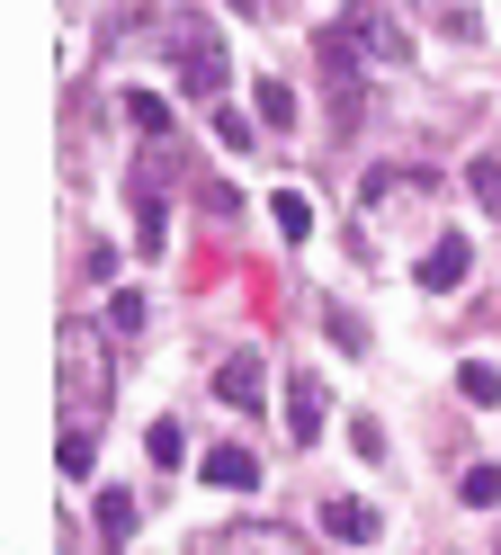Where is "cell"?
Returning <instances> with one entry per match:
<instances>
[{
  "label": "cell",
  "mask_w": 501,
  "mask_h": 555,
  "mask_svg": "<svg viewBox=\"0 0 501 555\" xmlns=\"http://www.w3.org/2000/svg\"><path fill=\"white\" fill-rule=\"evenodd\" d=\"M90 439H99V430H63V448H54V457H63V475H72V483L90 475Z\"/></svg>",
  "instance_id": "ffe728a7"
},
{
  "label": "cell",
  "mask_w": 501,
  "mask_h": 555,
  "mask_svg": "<svg viewBox=\"0 0 501 555\" xmlns=\"http://www.w3.org/2000/svg\"><path fill=\"white\" fill-rule=\"evenodd\" d=\"M457 395H465V403H501V376H492L484 359H465V367H457Z\"/></svg>",
  "instance_id": "2e32d148"
},
{
  "label": "cell",
  "mask_w": 501,
  "mask_h": 555,
  "mask_svg": "<svg viewBox=\"0 0 501 555\" xmlns=\"http://www.w3.org/2000/svg\"><path fill=\"white\" fill-rule=\"evenodd\" d=\"M215 144L242 162V153H251V117H242V108H215Z\"/></svg>",
  "instance_id": "d6986e66"
},
{
  "label": "cell",
  "mask_w": 501,
  "mask_h": 555,
  "mask_svg": "<svg viewBox=\"0 0 501 555\" xmlns=\"http://www.w3.org/2000/svg\"><path fill=\"white\" fill-rule=\"evenodd\" d=\"M206 555H305L286 529H233V538H215Z\"/></svg>",
  "instance_id": "30bf717a"
},
{
  "label": "cell",
  "mask_w": 501,
  "mask_h": 555,
  "mask_svg": "<svg viewBox=\"0 0 501 555\" xmlns=\"http://www.w3.org/2000/svg\"><path fill=\"white\" fill-rule=\"evenodd\" d=\"M215 395H224L233 412H260V359H251V350H233V359H215Z\"/></svg>",
  "instance_id": "52a82bcc"
},
{
  "label": "cell",
  "mask_w": 501,
  "mask_h": 555,
  "mask_svg": "<svg viewBox=\"0 0 501 555\" xmlns=\"http://www.w3.org/2000/svg\"><path fill=\"white\" fill-rule=\"evenodd\" d=\"M465 189H475L484 206H501V153H475V162H465Z\"/></svg>",
  "instance_id": "e0dca14e"
},
{
  "label": "cell",
  "mask_w": 501,
  "mask_h": 555,
  "mask_svg": "<svg viewBox=\"0 0 501 555\" xmlns=\"http://www.w3.org/2000/svg\"><path fill=\"white\" fill-rule=\"evenodd\" d=\"M322 430H332V395H322V376H286V439L296 448H322Z\"/></svg>",
  "instance_id": "5b68a950"
},
{
  "label": "cell",
  "mask_w": 501,
  "mask_h": 555,
  "mask_svg": "<svg viewBox=\"0 0 501 555\" xmlns=\"http://www.w3.org/2000/svg\"><path fill=\"white\" fill-rule=\"evenodd\" d=\"M421 197H429V170H368V180H358V206H368V224L412 216Z\"/></svg>",
  "instance_id": "277c9868"
},
{
  "label": "cell",
  "mask_w": 501,
  "mask_h": 555,
  "mask_svg": "<svg viewBox=\"0 0 501 555\" xmlns=\"http://www.w3.org/2000/svg\"><path fill=\"white\" fill-rule=\"evenodd\" d=\"M143 457H153V466L170 475L179 457H189V430H179V422H153V430H143Z\"/></svg>",
  "instance_id": "4fadbf2b"
},
{
  "label": "cell",
  "mask_w": 501,
  "mask_h": 555,
  "mask_svg": "<svg viewBox=\"0 0 501 555\" xmlns=\"http://www.w3.org/2000/svg\"><path fill=\"white\" fill-rule=\"evenodd\" d=\"M457 502H465V511H501V466H465Z\"/></svg>",
  "instance_id": "5bb4252c"
},
{
  "label": "cell",
  "mask_w": 501,
  "mask_h": 555,
  "mask_svg": "<svg viewBox=\"0 0 501 555\" xmlns=\"http://www.w3.org/2000/svg\"><path fill=\"white\" fill-rule=\"evenodd\" d=\"M107 323H117V332H143V296L117 287V296H107Z\"/></svg>",
  "instance_id": "44dd1931"
},
{
  "label": "cell",
  "mask_w": 501,
  "mask_h": 555,
  "mask_svg": "<svg viewBox=\"0 0 501 555\" xmlns=\"http://www.w3.org/2000/svg\"><path fill=\"white\" fill-rule=\"evenodd\" d=\"M162 54H170V73L189 99H224V46H215V27L206 18H162Z\"/></svg>",
  "instance_id": "3957f363"
},
{
  "label": "cell",
  "mask_w": 501,
  "mask_h": 555,
  "mask_svg": "<svg viewBox=\"0 0 501 555\" xmlns=\"http://www.w3.org/2000/svg\"><path fill=\"white\" fill-rule=\"evenodd\" d=\"M206 483H215V493H251V483H260V457H251L242 439H224V448H206Z\"/></svg>",
  "instance_id": "ba28073f"
},
{
  "label": "cell",
  "mask_w": 501,
  "mask_h": 555,
  "mask_svg": "<svg viewBox=\"0 0 501 555\" xmlns=\"http://www.w3.org/2000/svg\"><path fill=\"white\" fill-rule=\"evenodd\" d=\"M54 386H63V430H99V422H107V350H99V332L63 323Z\"/></svg>",
  "instance_id": "7a4b0ae2"
},
{
  "label": "cell",
  "mask_w": 501,
  "mask_h": 555,
  "mask_svg": "<svg viewBox=\"0 0 501 555\" xmlns=\"http://www.w3.org/2000/svg\"><path fill=\"white\" fill-rule=\"evenodd\" d=\"M251 108H260V126H296V90H286V81H260V90H251Z\"/></svg>",
  "instance_id": "9a60e30c"
},
{
  "label": "cell",
  "mask_w": 501,
  "mask_h": 555,
  "mask_svg": "<svg viewBox=\"0 0 501 555\" xmlns=\"http://www.w3.org/2000/svg\"><path fill=\"white\" fill-rule=\"evenodd\" d=\"M99 529H107V546H126V538H134V493L107 483V493H99Z\"/></svg>",
  "instance_id": "7c38bea8"
},
{
  "label": "cell",
  "mask_w": 501,
  "mask_h": 555,
  "mask_svg": "<svg viewBox=\"0 0 501 555\" xmlns=\"http://www.w3.org/2000/svg\"><path fill=\"white\" fill-rule=\"evenodd\" d=\"M465 269H475V242H465V233H439V242L421 251V269H412V278H421L429 296H457V287H465Z\"/></svg>",
  "instance_id": "8992f818"
},
{
  "label": "cell",
  "mask_w": 501,
  "mask_h": 555,
  "mask_svg": "<svg viewBox=\"0 0 501 555\" xmlns=\"http://www.w3.org/2000/svg\"><path fill=\"white\" fill-rule=\"evenodd\" d=\"M322 529H332L341 546H368L376 538V511L358 502V493H332V502H322Z\"/></svg>",
  "instance_id": "9c48e42d"
},
{
  "label": "cell",
  "mask_w": 501,
  "mask_h": 555,
  "mask_svg": "<svg viewBox=\"0 0 501 555\" xmlns=\"http://www.w3.org/2000/svg\"><path fill=\"white\" fill-rule=\"evenodd\" d=\"M126 117H134L143 134H170V108H162V99H153V90H126Z\"/></svg>",
  "instance_id": "ac0fdd59"
},
{
  "label": "cell",
  "mask_w": 501,
  "mask_h": 555,
  "mask_svg": "<svg viewBox=\"0 0 501 555\" xmlns=\"http://www.w3.org/2000/svg\"><path fill=\"white\" fill-rule=\"evenodd\" d=\"M313 54H322V73H332V90H341V117H358V73H403V63H412L403 18L376 10V0H349V10L322 27Z\"/></svg>",
  "instance_id": "6da1fadb"
},
{
  "label": "cell",
  "mask_w": 501,
  "mask_h": 555,
  "mask_svg": "<svg viewBox=\"0 0 501 555\" xmlns=\"http://www.w3.org/2000/svg\"><path fill=\"white\" fill-rule=\"evenodd\" d=\"M269 216H278L286 242H313V197L305 189H269Z\"/></svg>",
  "instance_id": "8fae6325"
}]
</instances>
